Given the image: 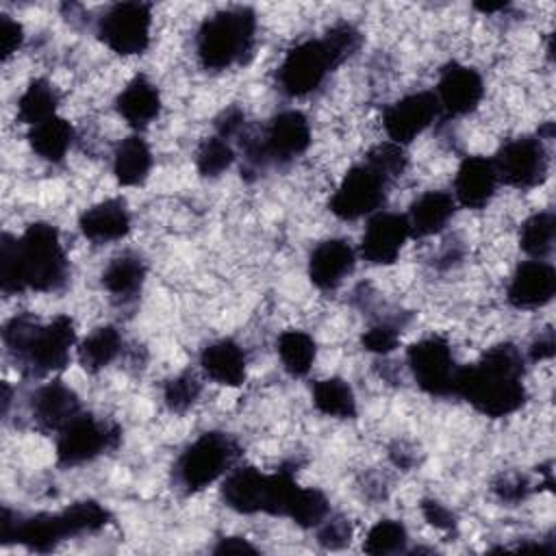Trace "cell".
Here are the masks:
<instances>
[{
	"label": "cell",
	"instance_id": "6da1fadb",
	"mask_svg": "<svg viewBox=\"0 0 556 556\" xmlns=\"http://www.w3.org/2000/svg\"><path fill=\"white\" fill-rule=\"evenodd\" d=\"M456 395L486 417H506L526 402L523 354L513 343H497L478 363L460 367Z\"/></svg>",
	"mask_w": 556,
	"mask_h": 556
},
{
	"label": "cell",
	"instance_id": "7a4b0ae2",
	"mask_svg": "<svg viewBox=\"0 0 556 556\" xmlns=\"http://www.w3.org/2000/svg\"><path fill=\"white\" fill-rule=\"evenodd\" d=\"M2 341L15 365L39 378L67 367L76 328L67 315H56L48 324H39L30 315H15L4 324Z\"/></svg>",
	"mask_w": 556,
	"mask_h": 556
},
{
	"label": "cell",
	"instance_id": "3957f363",
	"mask_svg": "<svg viewBox=\"0 0 556 556\" xmlns=\"http://www.w3.org/2000/svg\"><path fill=\"white\" fill-rule=\"evenodd\" d=\"M256 39V15L248 7H232L206 17L195 37V52L204 70L222 72L243 63Z\"/></svg>",
	"mask_w": 556,
	"mask_h": 556
},
{
	"label": "cell",
	"instance_id": "277c9868",
	"mask_svg": "<svg viewBox=\"0 0 556 556\" xmlns=\"http://www.w3.org/2000/svg\"><path fill=\"white\" fill-rule=\"evenodd\" d=\"M22 291H59L67 282L70 265L52 224L35 222L15 237Z\"/></svg>",
	"mask_w": 556,
	"mask_h": 556
},
{
	"label": "cell",
	"instance_id": "5b68a950",
	"mask_svg": "<svg viewBox=\"0 0 556 556\" xmlns=\"http://www.w3.org/2000/svg\"><path fill=\"white\" fill-rule=\"evenodd\" d=\"M311 146V124L304 113L289 109L274 115L261 135L241 139L243 159L250 169H263L269 163L287 165L302 156Z\"/></svg>",
	"mask_w": 556,
	"mask_h": 556
},
{
	"label": "cell",
	"instance_id": "8992f818",
	"mask_svg": "<svg viewBox=\"0 0 556 556\" xmlns=\"http://www.w3.org/2000/svg\"><path fill=\"white\" fill-rule=\"evenodd\" d=\"M239 456V445L224 432H204L178 456L174 473L185 493H198L219 480Z\"/></svg>",
	"mask_w": 556,
	"mask_h": 556
},
{
	"label": "cell",
	"instance_id": "52a82bcc",
	"mask_svg": "<svg viewBox=\"0 0 556 556\" xmlns=\"http://www.w3.org/2000/svg\"><path fill=\"white\" fill-rule=\"evenodd\" d=\"M152 9L146 2H117L98 20L96 35L100 41L122 56L143 54L150 46Z\"/></svg>",
	"mask_w": 556,
	"mask_h": 556
},
{
	"label": "cell",
	"instance_id": "ba28073f",
	"mask_svg": "<svg viewBox=\"0 0 556 556\" xmlns=\"http://www.w3.org/2000/svg\"><path fill=\"white\" fill-rule=\"evenodd\" d=\"M406 361L421 391L434 397L456 395V378L460 367L456 365L452 348L443 337L432 334L413 343L406 352Z\"/></svg>",
	"mask_w": 556,
	"mask_h": 556
},
{
	"label": "cell",
	"instance_id": "9c48e42d",
	"mask_svg": "<svg viewBox=\"0 0 556 556\" xmlns=\"http://www.w3.org/2000/svg\"><path fill=\"white\" fill-rule=\"evenodd\" d=\"M334 67L326 43L321 39H306L285 54L276 80L285 96L302 98L313 93Z\"/></svg>",
	"mask_w": 556,
	"mask_h": 556
},
{
	"label": "cell",
	"instance_id": "30bf717a",
	"mask_svg": "<svg viewBox=\"0 0 556 556\" xmlns=\"http://www.w3.org/2000/svg\"><path fill=\"white\" fill-rule=\"evenodd\" d=\"M389 180L369 163H358L348 169L341 185L330 198V211L345 222H354L378 213L387 198Z\"/></svg>",
	"mask_w": 556,
	"mask_h": 556
},
{
	"label": "cell",
	"instance_id": "8fae6325",
	"mask_svg": "<svg viewBox=\"0 0 556 556\" xmlns=\"http://www.w3.org/2000/svg\"><path fill=\"white\" fill-rule=\"evenodd\" d=\"M119 441V428L98 421L89 413H78L56 437V460L63 467H76L93 460L106 450H113Z\"/></svg>",
	"mask_w": 556,
	"mask_h": 556
},
{
	"label": "cell",
	"instance_id": "7c38bea8",
	"mask_svg": "<svg viewBox=\"0 0 556 556\" xmlns=\"http://www.w3.org/2000/svg\"><path fill=\"white\" fill-rule=\"evenodd\" d=\"M497 178L515 189H532L547 178L549 156L541 137H517L500 148L493 159Z\"/></svg>",
	"mask_w": 556,
	"mask_h": 556
},
{
	"label": "cell",
	"instance_id": "4fadbf2b",
	"mask_svg": "<svg viewBox=\"0 0 556 556\" xmlns=\"http://www.w3.org/2000/svg\"><path fill=\"white\" fill-rule=\"evenodd\" d=\"M439 113L441 109L432 91H415L384 109L382 126L389 139L404 148L406 143L417 139Z\"/></svg>",
	"mask_w": 556,
	"mask_h": 556
},
{
	"label": "cell",
	"instance_id": "5bb4252c",
	"mask_svg": "<svg viewBox=\"0 0 556 556\" xmlns=\"http://www.w3.org/2000/svg\"><path fill=\"white\" fill-rule=\"evenodd\" d=\"M0 523V539L4 545L20 543L30 552H52L61 541L70 539L61 513H37L30 517H17L9 508H4Z\"/></svg>",
	"mask_w": 556,
	"mask_h": 556
},
{
	"label": "cell",
	"instance_id": "9a60e30c",
	"mask_svg": "<svg viewBox=\"0 0 556 556\" xmlns=\"http://www.w3.org/2000/svg\"><path fill=\"white\" fill-rule=\"evenodd\" d=\"M410 226L406 215L400 213H374L363 230L358 252L371 265H391L400 256Z\"/></svg>",
	"mask_w": 556,
	"mask_h": 556
},
{
	"label": "cell",
	"instance_id": "2e32d148",
	"mask_svg": "<svg viewBox=\"0 0 556 556\" xmlns=\"http://www.w3.org/2000/svg\"><path fill=\"white\" fill-rule=\"evenodd\" d=\"M434 96L439 109L445 115H467L480 104L484 96V83L478 70L460 63H450L441 70Z\"/></svg>",
	"mask_w": 556,
	"mask_h": 556
},
{
	"label": "cell",
	"instance_id": "e0dca14e",
	"mask_svg": "<svg viewBox=\"0 0 556 556\" xmlns=\"http://www.w3.org/2000/svg\"><path fill=\"white\" fill-rule=\"evenodd\" d=\"M556 293V271L545 261L521 263L506 289V298L515 308H539Z\"/></svg>",
	"mask_w": 556,
	"mask_h": 556
},
{
	"label": "cell",
	"instance_id": "ac0fdd59",
	"mask_svg": "<svg viewBox=\"0 0 556 556\" xmlns=\"http://www.w3.org/2000/svg\"><path fill=\"white\" fill-rule=\"evenodd\" d=\"M356 252L345 239H326L308 256V278L321 291L337 289L354 269Z\"/></svg>",
	"mask_w": 556,
	"mask_h": 556
},
{
	"label": "cell",
	"instance_id": "d6986e66",
	"mask_svg": "<svg viewBox=\"0 0 556 556\" xmlns=\"http://www.w3.org/2000/svg\"><path fill=\"white\" fill-rule=\"evenodd\" d=\"M497 182L500 178L493 159L467 156L456 169L454 200L465 208H482L495 195Z\"/></svg>",
	"mask_w": 556,
	"mask_h": 556
},
{
	"label": "cell",
	"instance_id": "ffe728a7",
	"mask_svg": "<svg viewBox=\"0 0 556 556\" xmlns=\"http://www.w3.org/2000/svg\"><path fill=\"white\" fill-rule=\"evenodd\" d=\"M30 413L41 430L59 432L80 413V402L70 387L61 380H52L33 393Z\"/></svg>",
	"mask_w": 556,
	"mask_h": 556
},
{
	"label": "cell",
	"instance_id": "44dd1931",
	"mask_svg": "<svg viewBox=\"0 0 556 556\" xmlns=\"http://www.w3.org/2000/svg\"><path fill=\"white\" fill-rule=\"evenodd\" d=\"M269 473H263L254 467L232 469L222 484V500L228 508L241 515L265 513Z\"/></svg>",
	"mask_w": 556,
	"mask_h": 556
},
{
	"label": "cell",
	"instance_id": "7402d4cb",
	"mask_svg": "<svg viewBox=\"0 0 556 556\" xmlns=\"http://www.w3.org/2000/svg\"><path fill=\"white\" fill-rule=\"evenodd\" d=\"M78 228L83 237L93 243L117 241L130 230V213L122 200H104L83 211Z\"/></svg>",
	"mask_w": 556,
	"mask_h": 556
},
{
	"label": "cell",
	"instance_id": "603a6c76",
	"mask_svg": "<svg viewBox=\"0 0 556 556\" xmlns=\"http://www.w3.org/2000/svg\"><path fill=\"white\" fill-rule=\"evenodd\" d=\"M456 211V200L452 193L441 189H430L421 193L408 208V226L413 237H430L441 232Z\"/></svg>",
	"mask_w": 556,
	"mask_h": 556
},
{
	"label": "cell",
	"instance_id": "cb8c5ba5",
	"mask_svg": "<svg viewBox=\"0 0 556 556\" xmlns=\"http://www.w3.org/2000/svg\"><path fill=\"white\" fill-rule=\"evenodd\" d=\"M245 354L232 339L213 341L200 354L204 374L224 387H239L245 380Z\"/></svg>",
	"mask_w": 556,
	"mask_h": 556
},
{
	"label": "cell",
	"instance_id": "d4e9b609",
	"mask_svg": "<svg viewBox=\"0 0 556 556\" xmlns=\"http://www.w3.org/2000/svg\"><path fill=\"white\" fill-rule=\"evenodd\" d=\"M117 113L135 128H143L161 113V93L146 76H135L115 100Z\"/></svg>",
	"mask_w": 556,
	"mask_h": 556
},
{
	"label": "cell",
	"instance_id": "484cf974",
	"mask_svg": "<svg viewBox=\"0 0 556 556\" xmlns=\"http://www.w3.org/2000/svg\"><path fill=\"white\" fill-rule=\"evenodd\" d=\"M152 169V152L146 139L130 135L122 139L113 152V174L119 185L135 187L141 185Z\"/></svg>",
	"mask_w": 556,
	"mask_h": 556
},
{
	"label": "cell",
	"instance_id": "4316f807",
	"mask_svg": "<svg viewBox=\"0 0 556 556\" xmlns=\"http://www.w3.org/2000/svg\"><path fill=\"white\" fill-rule=\"evenodd\" d=\"M146 280V261L135 252L115 256L102 271V287L117 300H132Z\"/></svg>",
	"mask_w": 556,
	"mask_h": 556
},
{
	"label": "cell",
	"instance_id": "83f0119b",
	"mask_svg": "<svg viewBox=\"0 0 556 556\" xmlns=\"http://www.w3.org/2000/svg\"><path fill=\"white\" fill-rule=\"evenodd\" d=\"M72 141H74V128L67 119L59 115L37 126H30V132H28V143L33 152L48 163L63 161Z\"/></svg>",
	"mask_w": 556,
	"mask_h": 556
},
{
	"label": "cell",
	"instance_id": "f1b7e54d",
	"mask_svg": "<svg viewBox=\"0 0 556 556\" xmlns=\"http://www.w3.org/2000/svg\"><path fill=\"white\" fill-rule=\"evenodd\" d=\"M315 408L334 419H352L356 415V397L352 387L343 378H326L313 387Z\"/></svg>",
	"mask_w": 556,
	"mask_h": 556
},
{
	"label": "cell",
	"instance_id": "f546056e",
	"mask_svg": "<svg viewBox=\"0 0 556 556\" xmlns=\"http://www.w3.org/2000/svg\"><path fill=\"white\" fill-rule=\"evenodd\" d=\"M276 350H278L285 371L293 378L306 376L311 371V367L315 363V354H317L313 337L304 330H285L278 337Z\"/></svg>",
	"mask_w": 556,
	"mask_h": 556
},
{
	"label": "cell",
	"instance_id": "4dcf8cb0",
	"mask_svg": "<svg viewBox=\"0 0 556 556\" xmlns=\"http://www.w3.org/2000/svg\"><path fill=\"white\" fill-rule=\"evenodd\" d=\"M122 350V334L113 326L96 328L78 345V361L87 371H100L115 361Z\"/></svg>",
	"mask_w": 556,
	"mask_h": 556
},
{
	"label": "cell",
	"instance_id": "1f68e13d",
	"mask_svg": "<svg viewBox=\"0 0 556 556\" xmlns=\"http://www.w3.org/2000/svg\"><path fill=\"white\" fill-rule=\"evenodd\" d=\"M556 239V215L541 211L530 215L519 230V248L534 261H545L554 250Z\"/></svg>",
	"mask_w": 556,
	"mask_h": 556
},
{
	"label": "cell",
	"instance_id": "d6a6232c",
	"mask_svg": "<svg viewBox=\"0 0 556 556\" xmlns=\"http://www.w3.org/2000/svg\"><path fill=\"white\" fill-rule=\"evenodd\" d=\"M56 104L59 96L54 87L43 78H35L17 100V117L28 126H37L56 115Z\"/></svg>",
	"mask_w": 556,
	"mask_h": 556
},
{
	"label": "cell",
	"instance_id": "836d02e7",
	"mask_svg": "<svg viewBox=\"0 0 556 556\" xmlns=\"http://www.w3.org/2000/svg\"><path fill=\"white\" fill-rule=\"evenodd\" d=\"M330 515L328 497L313 486H300L287 517L302 528H317Z\"/></svg>",
	"mask_w": 556,
	"mask_h": 556
},
{
	"label": "cell",
	"instance_id": "e575fe53",
	"mask_svg": "<svg viewBox=\"0 0 556 556\" xmlns=\"http://www.w3.org/2000/svg\"><path fill=\"white\" fill-rule=\"evenodd\" d=\"M406 541H408V534H406V528H404L402 521L382 519V521H378L376 526L369 528V532L365 536V543H363V549L367 554H374V556L397 554V552L406 549Z\"/></svg>",
	"mask_w": 556,
	"mask_h": 556
},
{
	"label": "cell",
	"instance_id": "d590c367",
	"mask_svg": "<svg viewBox=\"0 0 556 556\" xmlns=\"http://www.w3.org/2000/svg\"><path fill=\"white\" fill-rule=\"evenodd\" d=\"M63 515V521H65V528H67V534L70 536H78V534H85V532H96L100 528H104L111 519L109 510L93 502V500H83V502H76L72 506H67L65 510H61Z\"/></svg>",
	"mask_w": 556,
	"mask_h": 556
},
{
	"label": "cell",
	"instance_id": "8d00e7d4",
	"mask_svg": "<svg viewBox=\"0 0 556 556\" xmlns=\"http://www.w3.org/2000/svg\"><path fill=\"white\" fill-rule=\"evenodd\" d=\"M232 161H235L232 146L217 135L206 137L200 143L198 154H195V167L204 178L222 176L232 165Z\"/></svg>",
	"mask_w": 556,
	"mask_h": 556
},
{
	"label": "cell",
	"instance_id": "74e56055",
	"mask_svg": "<svg viewBox=\"0 0 556 556\" xmlns=\"http://www.w3.org/2000/svg\"><path fill=\"white\" fill-rule=\"evenodd\" d=\"M200 391H202V384L195 378V374L182 371V374H178V376H174L165 382L163 400H165V406L169 410L185 413L187 408H191L198 402Z\"/></svg>",
	"mask_w": 556,
	"mask_h": 556
},
{
	"label": "cell",
	"instance_id": "f35d334b",
	"mask_svg": "<svg viewBox=\"0 0 556 556\" xmlns=\"http://www.w3.org/2000/svg\"><path fill=\"white\" fill-rule=\"evenodd\" d=\"M365 163H369L376 172H380L389 182H393L395 178H400L408 165V156L404 152L402 146L393 143V141H384L374 146L367 154H365Z\"/></svg>",
	"mask_w": 556,
	"mask_h": 556
},
{
	"label": "cell",
	"instance_id": "ab89813d",
	"mask_svg": "<svg viewBox=\"0 0 556 556\" xmlns=\"http://www.w3.org/2000/svg\"><path fill=\"white\" fill-rule=\"evenodd\" d=\"M321 41L326 43L334 65L339 67L343 61H348L361 46V33L348 24V22H339L334 26H330L326 30V35L321 37Z\"/></svg>",
	"mask_w": 556,
	"mask_h": 556
},
{
	"label": "cell",
	"instance_id": "60d3db41",
	"mask_svg": "<svg viewBox=\"0 0 556 556\" xmlns=\"http://www.w3.org/2000/svg\"><path fill=\"white\" fill-rule=\"evenodd\" d=\"M0 289L7 295L22 293L15 237L9 235V232H4L2 239H0Z\"/></svg>",
	"mask_w": 556,
	"mask_h": 556
},
{
	"label": "cell",
	"instance_id": "b9f144b4",
	"mask_svg": "<svg viewBox=\"0 0 556 556\" xmlns=\"http://www.w3.org/2000/svg\"><path fill=\"white\" fill-rule=\"evenodd\" d=\"M352 541V526L345 517H326L317 526V543L326 549H341Z\"/></svg>",
	"mask_w": 556,
	"mask_h": 556
},
{
	"label": "cell",
	"instance_id": "7bdbcfd3",
	"mask_svg": "<svg viewBox=\"0 0 556 556\" xmlns=\"http://www.w3.org/2000/svg\"><path fill=\"white\" fill-rule=\"evenodd\" d=\"M397 343H400V330L387 321L371 326L361 337V345L371 354H389L397 348Z\"/></svg>",
	"mask_w": 556,
	"mask_h": 556
},
{
	"label": "cell",
	"instance_id": "ee69618b",
	"mask_svg": "<svg viewBox=\"0 0 556 556\" xmlns=\"http://www.w3.org/2000/svg\"><path fill=\"white\" fill-rule=\"evenodd\" d=\"M24 30L9 15H0V59L9 61L22 46Z\"/></svg>",
	"mask_w": 556,
	"mask_h": 556
},
{
	"label": "cell",
	"instance_id": "f6af8a7d",
	"mask_svg": "<svg viewBox=\"0 0 556 556\" xmlns=\"http://www.w3.org/2000/svg\"><path fill=\"white\" fill-rule=\"evenodd\" d=\"M421 515L437 530H454L456 528L454 513L445 504L434 500V497L421 500Z\"/></svg>",
	"mask_w": 556,
	"mask_h": 556
},
{
	"label": "cell",
	"instance_id": "bcb514c9",
	"mask_svg": "<svg viewBox=\"0 0 556 556\" xmlns=\"http://www.w3.org/2000/svg\"><path fill=\"white\" fill-rule=\"evenodd\" d=\"M493 493L506 504H517L530 493V484L523 476H502L493 484Z\"/></svg>",
	"mask_w": 556,
	"mask_h": 556
},
{
	"label": "cell",
	"instance_id": "7dc6e473",
	"mask_svg": "<svg viewBox=\"0 0 556 556\" xmlns=\"http://www.w3.org/2000/svg\"><path fill=\"white\" fill-rule=\"evenodd\" d=\"M243 126H245V115L239 106H230V109H224L219 113V117L215 119V128H217V137L222 139H232V137H239L243 132Z\"/></svg>",
	"mask_w": 556,
	"mask_h": 556
},
{
	"label": "cell",
	"instance_id": "c3c4849f",
	"mask_svg": "<svg viewBox=\"0 0 556 556\" xmlns=\"http://www.w3.org/2000/svg\"><path fill=\"white\" fill-rule=\"evenodd\" d=\"M530 361L532 363H539V361H545V358H552L554 352H556V339H554V332L552 330H545L543 334H539L532 343H530Z\"/></svg>",
	"mask_w": 556,
	"mask_h": 556
},
{
	"label": "cell",
	"instance_id": "681fc988",
	"mask_svg": "<svg viewBox=\"0 0 556 556\" xmlns=\"http://www.w3.org/2000/svg\"><path fill=\"white\" fill-rule=\"evenodd\" d=\"M215 554H256V547L241 536H224L213 547Z\"/></svg>",
	"mask_w": 556,
	"mask_h": 556
},
{
	"label": "cell",
	"instance_id": "f907efd6",
	"mask_svg": "<svg viewBox=\"0 0 556 556\" xmlns=\"http://www.w3.org/2000/svg\"><path fill=\"white\" fill-rule=\"evenodd\" d=\"M508 4L506 2H478L476 9L482 11V13H493V11H500V9H506Z\"/></svg>",
	"mask_w": 556,
	"mask_h": 556
}]
</instances>
